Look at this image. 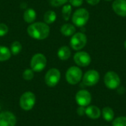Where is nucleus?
<instances>
[{
  "label": "nucleus",
  "instance_id": "obj_1",
  "mask_svg": "<svg viewBox=\"0 0 126 126\" xmlns=\"http://www.w3.org/2000/svg\"><path fill=\"white\" fill-rule=\"evenodd\" d=\"M28 35L37 40H44L49 35V27L44 22H35L27 27Z\"/></svg>",
  "mask_w": 126,
  "mask_h": 126
},
{
  "label": "nucleus",
  "instance_id": "obj_2",
  "mask_svg": "<svg viewBox=\"0 0 126 126\" xmlns=\"http://www.w3.org/2000/svg\"><path fill=\"white\" fill-rule=\"evenodd\" d=\"M89 19V13L85 8H79L75 11L72 15V23L79 27H82L86 24Z\"/></svg>",
  "mask_w": 126,
  "mask_h": 126
},
{
  "label": "nucleus",
  "instance_id": "obj_3",
  "mask_svg": "<svg viewBox=\"0 0 126 126\" xmlns=\"http://www.w3.org/2000/svg\"><path fill=\"white\" fill-rule=\"evenodd\" d=\"M35 95L31 92H24L20 97L19 103L21 108L24 111H30L35 104Z\"/></svg>",
  "mask_w": 126,
  "mask_h": 126
},
{
  "label": "nucleus",
  "instance_id": "obj_4",
  "mask_svg": "<svg viewBox=\"0 0 126 126\" xmlns=\"http://www.w3.org/2000/svg\"><path fill=\"white\" fill-rule=\"evenodd\" d=\"M83 78L82 70L78 66L69 67L66 73V81L71 85L78 84Z\"/></svg>",
  "mask_w": 126,
  "mask_h": 126
},
{
  "label": "nucleus",
  "instance_id": "obj_5",
  "mask_svg": "<svg viewBox=\"0 0 126 126\" xmlns=\"http://www.w3.org/2000/svg\"><path fill=\"white\" fill-rule=\"evenodd\" d=\"M87 44V37L83 32H76L70 39L71 47L76 51H79L85 47Z\"/></svg>",
  "mask_w": 126,
  "mask_h": 126
},
{
  "label": "nucleus",
  "instance_id": "obj_6",
  "mask_svg": "<svg viewBox=\"0 0 126 126\" xmlns=\"http://www.w3.org/2000/svg\"><path fill=\"white\" fill-rule=\"evenodd\" d=\"M47 58L44 55L41 53L35 54L32 56L30 61L31 69L36 72H41L47 66Z\"/></svg>",
  "mask_w": 126,
  "mask_h": 126
},
{
  "label": "nucleus",
  "instance_id": "obj_7",
  "mask_svg": "<svg viewBox=\"0 0 126 126\" xmlns=\"http://www.w3.org/2000/svg\"><path fill=\"white\" fill-rule=\"evenodd\" d=\"M120 78L115 72L109 71L106 72L104 76L105 85L110 89H115L118 88L120 85Z\"/></svg>",
  "mask_w": 126,
  "mask_h": 126
},
{
  "label": "nucleus",
  "instance_id": "obj_8",
  "mask_svg": "<svg viewBox=\"0 0 126 126\" xmlns=\"http://www.w3.org/2000/svg\"><path fill=\"white\" fill-rule=\"evenodd\" d=\"M61 72L56 68L50 69L45 75L44 80L46 84L49 87L55 86L60 81Z\"/></svg>",
  "mask_w": 126,
  "mask_h": 126
},
{
  "label": "nucleus",
  "instance_id": "obj_9",
  "mask_svg": "<svg viewBox=\"0 0 126 126\" xmlns=\"http://www.w3.org/2000/svg\"><path fill=\"white\" fill-rule=\"evenodd\" d=\"M100 80V74L94 69L87 71L83 76V83L86 86H93L96 85Z\"/></svg>",
  "mask_w": 126,
  "mask_h": 126
},
{
  "label": "nucleus",
  "instance_id": "obj_10",
  "mask_svg": "<svg viewBox=\"0 0 126 126\" xmlns=\"http://www.w3.org/2000/svg\"><path fill=\"white\" fill-rule=\"evenodd\" d=\"M74 61L75 63L82 67L88 66L92 61V58L90 55L84 51H80L75 54L74 55Z\"/></svg>",
  "mask_w": 126,
  "mask_h": 126
},
{
  "label": "nucleus",
  "instance_id": "obj_11",
  "mask_svg": "<svg viewBox=\"0 0 126 126\" xmlns=\"http://www.w3.org/2000/svg\"><path fill=\"white\" fill-rule=\"evenodd\" d=\"M75 100L80 106H87L92 102V95L87 90L83 89L77 92L75 95Z\"/></svg>",
  "mask_w": 126,
  "mask_h": 126
},
{
  "label": "nucleus",
  "instance_id": "obj_12",
  "mask_svg": "<svg viewBox=\"0 0 126 126\" xmlns=\"http://www.w3.org/2000/svg\"><path fill=\"white\" fill-rule=\"evenodd\" d=\"M16 117L10 111L0 113V126H16Z\"/></svg>",
  "mask_w": 126,
  "mask_h": 126
},
{
  "label": "nucleus",
  "instance_id": "obj_13",
  "mask_svg": "<svg viewBox=\"0 0 126 126\" xmlns=\"http://www.w3.org/2000/svg\"><path fill=\"white\" fill-rule=\"evenodd\" d=\"M112 9L117 15L126 17V0H114L112 3Z\"/></svg>",
  "mask_w": 126,
  "mask_h": 126
},
{
  "label": "nucleus",
  "instance_id": "obj_14",
  "mask_svg": "<svg viewBox=\"0 0 126 126\" xmlns=\"http://www.w3.org/2000/svg\"><path fill=\"white\" fill-rule=\"evenodd\" d=\"M86 114L88 117L96 120L100 117L101 111L98 107L95 106H90L86 109Z\"/></svg>",
  "mask_w": 126,
  "mask_h": 126
},
{
  "label": "nucleus",
  "instance_id": "obj_15",
  "mask_svg": "<svg viewBox=\"0 0 126 126\" xmlns=\"http://www.w3.org/2000/svg\"><path fill=\"white\" fill-rule=\"evenodd\" d=\"M71 56V50L67 46H63L58 50V57L61 61H66Z\"/></svg>",
  "mask_w": 126,
  "mask_h": 126
},
{
  "label": "nucleus",
  "instance_id": "obj_16",
  "mask_svg": "<svg viewBox=\"0 0 126 126\" xmlns=\"http://www.w3.org/2000/svg\"><path fill=\"white\" fill-rule=\"evenodd\" d=\"M75 27L72 24H65L61 27V32L64 36H72L75 33Z\"/></svg>",
  "mask_w": 126,
  "mask_h": 126
},
{
  "label": "nucleus",
  "instance_id": "obj_17",
  "mask_svg": "<svg viewBox=\"0 0 126 126\" xmlns=\"http://www.w3.org/2000/svg\"><path fill=\"white\" fill-rule=\"evenodd\" d=\"M23 18L27 23H32L36 18V13L33 9L29 8L24 13Z\"/></svg>",
  "mask_w": 126,
  "mask_h": 126
},
{
  "label": "nucleus",
  "instance_id": "obj_18",
  "mask_svg": "<svg viewBox=\"0 0 126 126\" xmlns=\"http://www.w3.org/2000/svg\"><path fill=\"white\" fill-rule=\"evenodd\" d=\"M102 116L106 121L110 122L112 121L114 118V112L111 108L106 107L102 111Z\"/></svg>",
  "mask_w": 126,
  "mask_h": 126
},
{
  "label": "nucleus",
  "instance_id": "obj_19",
  "mask_svg": "<svg viewBox=\"0 0 126 126\" xmlns=\"http://www.w3.org/2000/svg\"><path fill=\"white\" fill-rule=\"evenodd\" d=\"M10 50L4 46H0V61H6L11 57Z\"/></svg>",
  "mask_w": 126,
  "mask_h": 126
},
{
  "label": "nucleus",
  "instance_id": "obj_20",
  "mask_svg": "<svg viewBox=\"0 0 126 126\" xmlns=\"http://www.w3.org/2000/svg\"><path fill=\"white\" fill-rule=\"evenodd\" d=\"M56 18H57L56 13L53 10L47 11L44 16V21L47 24H52L53 22H55V21L56 20Z\"/></svg>",
  "mask_w": 126,
  "mask_h": 126
},
{
  "label": "nucleus",
  "instance_id": "obj_21",
  "mask_svg": "<svg viewBox=\"0 0 126 126\" xmlns=\"http://www.w3.org/2000/svg\"><path fill=\"white\" fill-rule=\"evenodd\" d=\"M22 49V45L19 41H13L10 47V52L13 55H16L20 53Z\"/></svg>",
  "mask_w": 126,
  "mask_h": 126
},
{
  "label": "nucleus",
  "instance_id": "obj_22",
  "mask_svg": "<svg viewBox=\"0 0 126 126\" xmlns=\"http://www.w3.org/2000/svg\"><path fill=\"white\" fill-rule=\"evenodd\" d=\"M72 5L71 4H65L62 8V15L63 18L65 21H68L70 18L72 13Z\"/></svg>",
  "mask_w": 126,
  "mask_h": 126
},
{
  "label": "nucleus",
  "instance_id": "obj_23",
  "mask_svg": "<svg viewBox=\"0 0 126 126\" xmlns=\"http://www.w3.org/2000/svg\"><path fill=\"white\" fill-rule=\"evenodd\" d=\"M112 121V126H126V117H119Z\"/></svg>",
  "mask_w": 126,
  "mask_h": 126
},
{
  "label": "nucleus",
  "instance_id": "obj_24",
  "mask_svg": "<svg viewBox=\"0 0 126 126\" xmlns=\"http://www.w3.org/2000/svg\"><path fill=\"white\" fill-rule=\"evenodd\" d=\"M22 77L25 80H31L34 78V71L32 69H27L24 71Z\"/></svg>",
  "mask_w": 126,
  "mask_h": 126
},
{
  "label": "nucleus",
  "instance_id": "obj_25",
  "mask_svg": "<svg viewBox=\"0 0 126 126\" xmlns=\"http://www.w3.org/2000/svg\"><path fill=\"white\" fill-rule=\"evenodd\" d=\"M69 0H49L50 4L53 7H60L65 4Z\"/></svg>",
  "mask_w": 126,
  "mask_h": 126
},
{
  "label": "nucleus",
  "instance_id": "obj_26",
  "mask_svg": "<svg viewBox=\"0 0 126 126\" xmlns=\"http://www.w3.org/2000/svg\"><path fill=\"white\" fill-rule=\"evenodd\" d=\"M8 32V27L3 23H0V37L4 36Z\"/></svg>",
  "mask_w": 126,
  "mask_h": 126
},
{
  "label": "nucleus",
  "instance_id": "obj_27",
  "mask_svg": "<svg viewBox=\"0 0 126 126\" xmlns=\"http://www.w3.org/2000/svg\"><path fill=\"white\" fill-rule=\"evenodd\" d=\"M70 4L73 7H80L83 3V0H69Z\"/></svg>",
  "mask_w": 126,
  "mask_h": 126
},
{
  "label": "nucleus",
  "instance_id": "obj_28",
  "mask_svg": "<svg viewBox=\"0 0 126 126\" xmlns=\"http://www.w3.org/2000/svg\"><path fill=\"white\" fill-rule=\"evenodd\" d=\"M77 113L79 116H83L84 114H86V109L83 106H80L77 109Z\"/></svg>",
  "mask_w": 126,
  "mask_h": 126
},
{
  "label": "nucleus",
  "instance_id": "obj_29",
  "mask_svg": "<svg viewBox=\"0 0 126 126\" xmlns=\"http://www.w3.org/2000/svg\"><path fill=\"white\" fill-rule=\"evenodd\" d=\"M86 1L88 4H89L90 5H92V6L97 5L100 1V0H86Z\"/></svg>",
  "mask_w": 126,
  "mask_h": 126
},
{
  "label": "nucleus",
  "instance_id": "obj_30",
  "mask_svg": "<svg viewBox=\"0 0 126 126\" xmlns=\"http://www.w3.org/2000/svg\"><path fill=\"white\" fill-rule=\"evenodd\" d=\"M124 47H125V48H126V41H125V43H124Z\"/></svg>",
  "mask_w": 126,
  "mask_h": 126
},
{
  "label": "nucleus",
  "instance_id": "obj_31",
  "mask_svg": "<svg viewBox=\"0 0 126 126\" xmlns=\"http://www.w3.org/2000/svg\"><path fill=\"white\" fill-rule=\"evenodd\" d=\"M105 1H111V0H105Z\"/></svg>",
  "mask_w": 126,
  "mask_h": 126
}]
</instances>
